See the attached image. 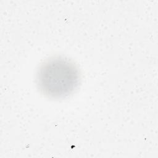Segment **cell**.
Masks as SVG:
<instances>
[{"label":"cell","instance_id":"cell-1","mask_svg":"<svg viewBox=\"0 0 158 158\" xmlns=\"http://www.w3.org/2000/svg\"><path fill=\"white\" fill-rule=\"evenodd\" d=\"M37 84L41 92L51 98H64L78 86L80 73L76 65L62 57L44 61L37 73Z\"/></svg>","mask_w":158,"mask_h":158}]
</instances>
